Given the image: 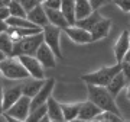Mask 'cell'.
<instances>
[{"label":"cell","instance_id":"obj_44","mask_svg":"<svg viewBox=\"0 0 130 122\" xmlns=\"http://www.w3.org/2000/svg\"><path fill=\"white\" fill-rule=\"evenodd\" d=\"M2 6H5V5H3V3H2V2H0V7H2Z\"/></svg>","mask_w":130,"mask_h":122},{"label":"cell","instance_id":"obj_35","mask_svg":"<svg viewBox=\"0 0 130 122\" xmlns=\"http://www.w3.org/2000/svg\"><path fill=\"white\" fill-rule=\"evenodd\" d=\"M121 71H123V74H124L126 80H127V84L130 83V63H121Z\"/></svg>","mask_w":130,"mask_h":122},{"label":"cell","instance_id":"obj_12","mask_svg":"<svg viewBox=\"0 0 130 122\" xmlns=\"http://www.w3.org/2000/svg\"><path fill=\"white\" fill-rule=\"evenodd\" d=\"M22 94H23V92H22V84L3 89V112L7 111L9 108H12L19 99L22 97Z\"/></svg>","mask_w":130,"mask_h":122},{"label":"cell","instance_id":"obj_40","mask_svg":"<svg viewBox=\"0 0 130 122\" xmlns=\"http://www.w3.org/2000/svg\"><path fill=\"white\" fill-rule=\"evenodd\" d=\"M6 57H7V55H6V54H5V52H3V51H2V50H0V63H2V61H3V60H5V58H6Z\"/></svg>","mask_w":130,"mask_h":122},{"label":"cell","instance_id":"obj_41","mask_svg":"<svg viewBox=\"0 0 130 122\" xmlns=\"http://www.w3.org/2000/svg\"><path fill=\"white\" fill-rule=\"evenodd\" d=\"M0 2H2L3 5H9V3H10V2H12V0H0Z\"/></svg>","mask_w":130,"mask_h":122},{"label":"cell","instance_id":"obj_5","mask_svg":"<svg viewBox=\"0 0 130 122\" xmlns=\"http://www.w3.org/2000/svg\"><path fill=\"white\" fill-rule=\"evenodd\" d=\"M30 103H32V99L29 96L22 94V97L19 99L12 108L5 111V113L9 115L10 118H13L14 121H26L29 113H30Z\"/></svg>","mask_w":130,"mask_h":122},{"label":"cell","instance_id":"obj_3","mask_svg":"<svg viewBox=\"0 0 130 122\" xmlns=\"http://www.w3.org/2000/svg\"><path fill=\"white\" fill-rule=\"evenodd\" d=\"M119 71H121V63H116L114 66H110V67H101L97 71L83 74L81 80L84 83H91V84H97V86H107Z\"/></svg>","mask_w":130,"mask_h":122},{"label":"cell","instance_id":"obj_39","mask_svg":"<svg viewBox=\"0 0 130 122\" xmlns=\"http://www.w3.org/2000/svg\"><path fill=\"white\" fill-rule=\"evenodd\" d=\"M126 97H127V99L130 100V83H129L127 86H126Z\"/></svg>","mask_w":130,"mask_h":122},{"label":"cell","instance_id":"obj_16","mask_svg":"<svg viewBox=\"0 0 130 122\" xmlns=\"http://www.w3.org/2000/svg\"><path fill=\"white\" fill-rule=\"evenodd\" d=\"M45 7V6H43ZM46 10V15H48V19H49V23L55 25L58 28H61L64 31L65 28H68L70 26V22H68V19L62 13V10L61 9H49V7H45Z\"/></svg>","mask_w":130,"mask_h":122},{"label":"cell","instance_id":"obj_14","mask_svg":"<svg viewBox=\"0 0 130 122\" xmlns=\"http://www.w3.org/2000/svg\"><path fill=\"white\" fill-rule=\"evenodd\" d=\"M28 19L30 20V22H33L36 26H41V28H43L45 25L49 23V19H48L46 10H45L43 5H41V3L28 12Z\"/></svg>","mask_w":130,"mask_h":122},{"label":"cell","instance_id":"obj_42","mask_svg":"<svg viewBox=\"0 0 130 122\" xmlns=\"http://www.w3.org/2000/svg\"><path fill=\"white\" fill-rule=\"evenodd\" d=\"M2 76L3 74H2V71H0V86H2Z\"/></svg>","mask_w":130,"mask_h":122},{"label":"cell","instance_id":"obj_33","mask_svg":"<svg viewBox=\"0 0 130 122\" xmlns=\"http://www.w3.org/2000/svg\"><path fill=\"white\" fill-rule=\"evenodd\" d=\"M20 3L25 6V9L28 10H30V9H33L35 6H38L39 5V0H20Z\"/></svg>","mask_w":130,"mask_h":122},{"label":"cell","instance_id":"obj_19","mask_svg":"<svg viewBox=\"0 0 130 122\" xmlns=\"http://www.w3.org/2000/svg\"><path fill=\"white\" fill-rule=\"evenodd\" d=\"M45 80H46V79H45ZM45 80L30 77V80H28L25 84H22V92H23V94H25V96H29L30 99L35 97L36 93L42 89V86L45 84Z\"/></svg>","mask_w":130,"mask_h":122},{"label":"cell","instance_id":"obj_36","mask_svg":"<svg viewBox=\"0 0 130 122\" xmlns=\"http://www.w3.org/2000/svg\"><path fill=\"white\" fill-rule=\"evenodd\" d=\"M7 28H9L7 22H6V20H2V19H0V33L6 32V31H7Z\"/></svg>","mask_w":130,"mask_h":122},{"label":"cell","instance_id":"obj_2","mask_svg":"<svg viewBox=\"0 0 130 122\" xmlns=\"http://www.w3.org/2000/svg\"><path fill=\"white\" fill-rule=\"evenodd\" d=\"M0 71L3 77L10 80H26L30 77L29 71L25 68L18 57H6L0 63Z\"/></svg>","mask_w":130,"mask_h":122},{"label":"cell","instance_id":"obj_22","mask_svg":"<svg viewBox=\"0 0 130 122\" xmlns=\"http://www.w3.org/2000/svg\"><path fill=\"white\" fill-rule=\"evenodd\" d=\"M61 10L67 16L70 25H75V0H61Z\"/></svg>","mask_w":130,"mask_h":122},{"label":"cell","instance_id":"obj_31","mask_svg":"<svg viewBox=\"0 0 130 122\" xmlns=\"http://www.w3.org/2000/svg\"><path fill=\"white\" fill-rule=\"evenodd\" d=\"M111 2H114V0H90V3H91L94 10H98L100 7L108 5V3H111Z\"/></svg>","mask_w":130,"mask_h":122},{"label":"cell","instance_id":"obj_9","mask_svg":"<svg viewBox=\"0 0 130 122\" xmlns=\"http://www.w3.org/2000/svg\"><path fill=\"white\" fill-rule=\"evenodd\" d=\"M55 87V79H46L45 80V84L42 86V89L39 90L36 93L35 97H32V103H30V111L38 106H41V105L46 103L48 99L52 96V90Z\"/></svg>","mask_w":130,"mask_h":122},{"label":"cell","instance_id":"obj_25","mask_svg":"<svg viewBox=\"0 0 130 122\" xmlns=\"http://www.w3.org/2000/svg\"><path fill=\"white\" fill-rule=\"evenodd\" d=\"M0 50L5 52L7 57H13V50H14V41L12 39L7 31L0 33Z\"/></svg>","mask_w":130,"mask_h":122},{"label":"cell","instance_id":"obj_30","mask_svg":"<svg viewBox=\"0 0 130 122\" xmlns=\"http://www.w3.org/2000/svg\"><path fill=\"white\" fill-rule=\"evenodd\" d=\"M114 3H116L117 7H120L123 12H126V13L130 12V0H114Z\"/></svg>","mask_w":130,"mask_h":122},{"label":"cell","instance_id":"obj_28","mask_svg":"<svg viewBox=\"0 0 130 122\" xmlns=\"http://www.w3.org/2000/svg\"><path fill=\"white\" fill-rule=\"evenodd\" d=\"M46 113H48V103H43V105H41V106H38V108L32 109L30 113H29L28 119L25 122H41V119L45 116Z\"/></svg>","mask_w":130,"mask_h":122},{"label":"cell","instance_id":"obj_37","mask_svg":"<svg viewBox=\"0 0 130 122\" xmlns=\"http://www.w3.org/2000/svg\"><path fill=\"white\" fill-rule=\"evenodd\" d=\"M3 112V87L0 86V113Z\"/></svg>","mask_w":130,"mask_h":122},{"label":"cell","instance_id":"obj_23","mask_svg":"<svg viewBox=\"0 0 130 122\" xmlns=\"http://www.w3.org/2000/svg\"><path fill=\"white\" fill-rule=\"evenodd\" d=\"M100 19H103V16L98 13V10H94L93 13H90L88 16H85V18H83V19H78V20L75 22V25H77V26H81V28H84V29L91 31L93 26L97 23Z\"/></svg>","mask_w":130,"mask_h":122},{"label":"cell","instance_id":"obj_20","mask_svg":"<svg viewBox=\"0 0 130 122\" xmlns=\"http://www.w3.org/2000/svg\"><path fill=\"white\" fill-rule=\"evenodd\" d=\"M126 86H127V80H126L124 74H123V71H119V73L113 77L111 81L107 84V89L110 90V93L116 97L117 94L120 93V92L124 89Z\"/></svg>","mask_w":130,"mask_h":122},{"label":"cell","instance_id":"obj_34","mask_svg":"<svg viewBox=\"0 0 130 122\" xmlns=\"http://www.w3.org/2000/svg\"><path fill=\"white\" fill-rule=\"evenodd\" d=\"M42 5L45 7H49V9H61V0H46Z\"/></svg>","mask_w":130,"mask_h":122},{"label":"cell","instance_id":"obj_24","mask_svg":"<svg viewBox=\"0 0 130 122\" xmlns=\"http://www.w3.org/2000/svg\"><path fill=\"white\" fill-rule=\"evenodd\" d=\"M62 105V112H64L65 121H75L78 118L79 109H81V102L77 103H61Z\"/></svg>","mask_w":130,"mask_h":122},{"label":"cell","instance_id":"obj_17","mask_svg":"<svg viewBox=\"0 0 130 122\" xmlns=\"http://www.w3.org/2000/svg\"><path fill=\"white\" fill-rule=\"evenodd\" d=\"M43 31V28H20V26H9L7 28V33H9L14 42H18L20 39L33 35V33H39Z\"/></svg>","mask_w":130,"mask_h":122},{"label":"cell","instance_id":"obj_11","mask_svg":"<svg viewBox=\"0 0 130 122\" xmlns=\"http://www.w3.org/2000/svg\"><path fill=\"white\" fill-rule=\"evenodd\" d=\"M129 50H130V33L129 31H123L120 33L119 39H117V42L114 44V57H116L117 63L123 61L126 52Z\"/></svg>","mask_w":130,"mask_h":122},{"label":"cell","instance_id":"obj_26","mask_svg":"<svg viewBox=\"0 0 130 122\" xmlns=\"http://www.w3.org/2000/svg\"><path fill=\"white\" fill-rule=\"evenodd\" d=\"M95 122H121L123 118H121L120 113L111 112V111H101L97 116L94 118Z\"/></svg>","mask_w":130,"mask_h":122},{"label":"cell","instance_id":"obj_4","mask_svg":"<svg viewBox=\"0 0 130 122\" xmlns=\"http://www.w3.org/2000/svg\"><path fill=\"white\" fill-rule=\"evenodd\" d=\"M45 42L43 38V31L39 33H33L29 36L20 39L18 42H14V50H13V57L19 55H36V51L39 50L42 44Z\"/></svg>","mask_w":130,"mask_h":122},{"label":"cell","instance_id":"obj_18","mask_svg":"<svg viewBox=\"0 0 130 122\" xmlns=\"http://www.w3.org/2000/svg\"><path fill=\"white\" fill-rule=\"evenodd\" d=\"M48 115L51 118V121L54 122H64V112H62V105L56 100L55 97H49L48 99Z\"/></svg>","mask_w":130,"mask_h":122},{"label":"cell","instance_id":"obj_1","mask_svg":"<svg viewBox=\"0 0 130 122\" xmlns=\"http://www.w3.org/2000/svg\"><path fill=\"white\" fill-rule=\"evenodd\" d=\"M85 84H87L88 99L91 102H94L103 111H111V112L120 113V111L116 105V100H114L116 97L110 93L107 86H97V84H91V83H85Z\"/></svg>","mask_w":130,"mask_h":122},{"label":"cell","instance_id":"obj_21","mask_svg":"<svg viewBox=\"0 0 130 122\" xmlns=\"http://www.w3.org/2000/svg\"><path fill=\"white\" fill-rule=\"evenodd\" d=\"M93 12L94 9L90 3V0H75V18H77V20L88 16Z\"/></svg>","mask_w":130,"mask_h":122},{"label":"cell","instance_id":"obj_13","mask_svg":"<svg viewBox=\"0 0 130 122\" xmlns=\"http://www.w3.org/2000/svg\"><path fill=\"white\" fill-rule=\"evenodd\" d=\"M101 111H103L101 108H98L94 102H91L88 99L87 102H81V109H79L77 119L78 121H94V118L97 116Z\"/></svg>","mask_w":130,"mask_h":122},{"label":"cell","instance_id":"obj_32","mask_svg":"<svg viewBox=\"0 0 130 122\" xmlns=\"http://www.w3.org/2000/svg\"><path fill=\"white\" fill-rule=\"evenodd\" d=\"M10 16H12V13H10L9 6L7 5L2 6V7H0V19H2V20H7Z\"/></svg>","mask_w":130,"mask_h":122},{"label":"cell","instance_id":"obj_10","mask_svg":"<svg viewBox=\"0 0 130 122\" xmlns=\"http://www.w3.org/2000/svg\"><path fill=\"white\" fill-rule=\"evenodd\" d=\"M35 57L41 61V64L45 68H55L56 67V58L58 57L55 55V52L52 51V48L46 42H43L39 47V50L36 51V55Z\"/></svg>","mask_w":130,"mask_h":122},{"label":"cell","instance_id":"obj_29","mask_svg":"<svg viewBox=\"0 0 130 122\" xmlns=\"http://www.w3.org/2000/svg\"><path fill=\"white\" fill-rule=\"evenodd\" d=\"M10 13L12 16H20V18H28V10L25 9V6L20 3V0H12L9 5Z\"/></svg>","mask_w":130,"mask_h":122},{"label":"cell","instance_id":"obj_38","mask_svg":"<svg viewBox=\"0 0 130 122\" xmlns=\"http://www.w3.org/2000/svg\"><path fill=\"white\" fill-rule=\"evenodd\" d=\"M123 61H124V63H130V50L126 52V55H124V58H123ZM123 61H121V63H123Z\"/></svg>","mask_w":130,"mask_h":122},{"label":"cell","instance_id":"obj_8","mask_svg":"<svg viewBox=\"0 0 130 122\" xmlns=\"http://www.w3.org/2000/svg\"><path fill=\"white\" fill-rule=\"evenodd\" d=\"M64 32L71 38V41H74L75 44H90L93 42V36L88 29H84L77 25H70L68 28L64 29Z\"/></svg>","mask_w":130,"mask_h":122},{"label":"cell","instance_id":"obj_27","mask_svg":"<svg viewBox=\"0 0 130 122\" xmlns=\"http://www.w3.org/2000/svg\"><path fill=\"white\" fill-rule=\"evenodd\" d=\"M6 22H7L9 26H20V28H41V26H36L33 22H30L28 18H20V16H10Z\"/></svg>","mask_w":130,"mask_h":122},{"label":"cell","instance_id":"obj_43","mask_svg":"<svg viewBox=\"0 0 130 122\" xmlns=\"http://www.w3.org/2000/svg\"><path fill=\"white\" fill-rule=\"evenodd\" d=\"M45 2H46V0H39V3H41V5H42V3H45Z\"/></svg>","mask_w":130,"mask_h":122},{"label":"cell","instance_id":"obj_7","mask_svg":"<svg viewBox=\"0 0 130 122\" xmlns=\"http://www.w3.org/2000/svg\"><path fill=\"white\" fill-rule=\"evenodd\" d=\"M18 58L20 60V63L25 66V68L29 71L30 77L45 80V71H43L45 67L42 66L41 61L38 60L35 55H19Z\"/></svg>","mask_w":130,"mask_h":122},{"label":"cell","instance_id":"obj_15","mask_svg":"<svg viewBox=\"0 0 130 122\" xmlns=\"http://www.w3.org/2000/svg\"><path fill=\"white\" fill-rule=\"evenodd\" d=\"M111 29V20L107 18L100 19L97 23L93 26V29L90 31L91 32V36H93V42L94 41H100L103 38H106Z\"/></svg>","mask_w":130,"mask_h":122},{"label":"cell","instance_id":"obj_6","mask_svg":"<svg viewBox=\"0 0 130 122\" xmlns=\"http://www.w3.org/2000/svg\"><path fill=\"white\" fill-rule=\"evenodd\" d=\"M61 32L62 29L55 26L52 23H48L43 26V38H45V42L52 48V51L55 52V55L62 60V52H61V45H59V36H61Z\"/></svg>","mask_w":130,"mask_h":122}]
</instances>
